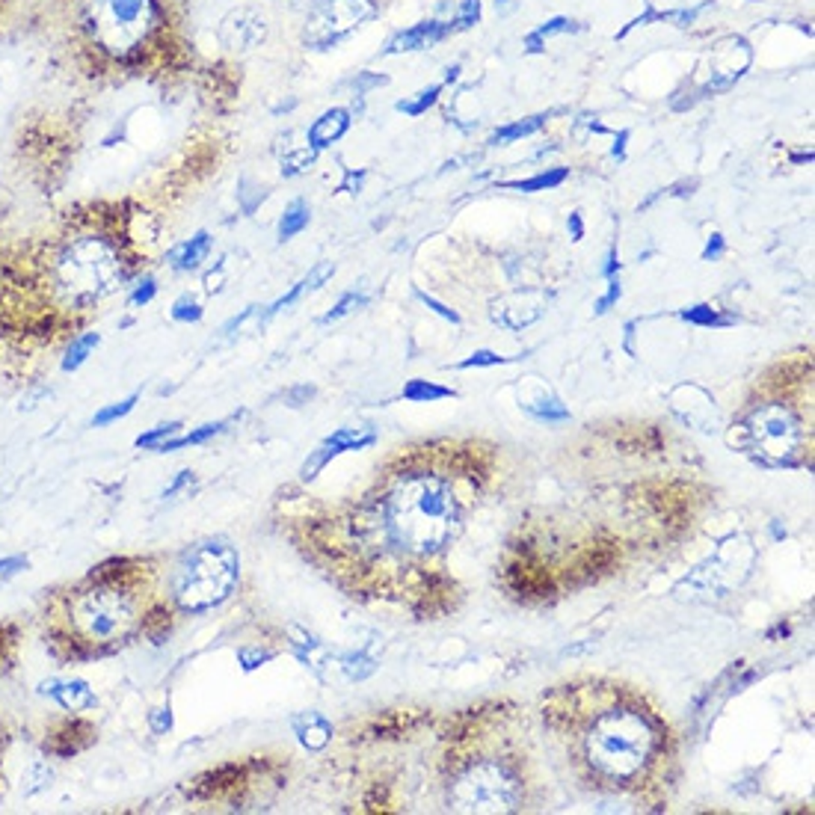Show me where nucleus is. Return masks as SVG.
Here are the masks:
<instances>
[{"mask_svg":"<svg viewBox=\"0 0 815 815\" xmlns=\"http://www.w3.org/2000/svg\"><path fill=\"white\" fill-rule=\"evenodd\" d=\"M136 211L86 202L0 258V306L45 332L72 327L116 297L140 270Z\"/></svg>","mask_w":815,"mask_h":815,"instance_id":"obj_1","label":"nucleus"},{"mask_svg":"<svg viewBox=\"0 0 815 815\" xmlns=\"http://www.w3.org/2000/svg\"><path fill=\"white\" fill-rule=\"evenodd\" d=\"M51 30L93 89L169 84L190 65L178 0H51Z\"/></svg>","mask_w":815,"mask_h":815,"instance_id":"obj_2","label":"nucleus"},{"mask_svg":"<svg viewBox=\"0 0 815 815\" xmlns=\"http://www.w3.org/2000/svg\"><path fill=\"white\" fill-rule=\"evenodd\" d=\"M128 567V560H113L65 593L63 635L68 647H86L93 656L96 649L119 647L143 626L136 569Z\"/></svg>","mask_w":815,"mask_h":815,"instance_id":"obj_3","label":"nucleus"},{"mask_svg":"<svg viewBox=\"0 0 815 815\" xmlns=\"http://www.w3.org/2000/svg\"><path fill=\"white\" fill-rule=\"evenodd\" d=\"M380 522L383 534L397 548L430 555L448 546L460 522V504L442 475L407 472L388 489L380 508Z\"/></svg>","mask_w":815,"mask_h":815,"instance_id":"obj_4","label":"nucleus"},{"mask_svg":"<svg viewBox=\"0 0 815 815\" xmlns=\"http://www.w3.org/2000/svg\"><path fill=\"white\" fill-rule=\"evenodd\" d=\"M661 744V727L635 706L599 711L584 732V756L608 780H635L652 762Z\"/></svg>","mask_w":815,"mask_h":815,"instance_id":"obj_5","label":"nucleus"},{"mask_svg":"<svg viewBox=\"0 0 815 815\" xmlns=\"http://www.w3.org/2000/svg\"><path fill=\"white\" fill-rule=\"evenodd\" d=\"M240 558L226 539H205L187 548L172 569L169 593L185 614H205L235 593Z\"/></svg>","mask_w":815,"mask_h":815,"instance_id":"obj_6","label":"nucleus"},{"mask_svg":"<svg viewBox=\"0 0 815 815\" xmlns=\"http://www.w3.org/2000/svg\"><path fill=\"white\" fill-rule=\"evenodd\" d=\"M519 777L504 762L484 760L468 765L451 786V810L457 812H513L519 807Z\"/></svg>","mask_w":815,"mask_h":815,"instance_id":"obj_7","label":"nucleus"},{"mask_svg":"<svg viewBox=\"0 0 815 815\" xmlns=\"http://www.w3.org/2000/svg\"><path fill=\"white\" fill-rule=\"evenodd\" d=\"M748 448L765 466H789L803 448V424L786 404H765L750 412L744 424Z\"/></svg>","mask_w":815,"mask_h":815,"instance_id":"obj_8","label":"nucleus"},{"mask_svg":"<svg viewBox=\"0 0 815 815\" xmlns=\"http://www.w3.org/2000/svg\"><path fill=\"white\" fill-rule=\"evenodd\" d=\"M374 15V0H315L306 15L303 45L312 51H329Z\"/></svg>","mask_w":815,"mask_h":815,"instance_id":"obj_9","label":"nucleus"},{"mask_svg":"<svg viewBox=\"0 0 815 815\" xmlns=\"http://www.w3.org/2000/svg\"><path fill=\"white\" fill-rule=\"evenodd\" d=\"M753 51L748 39L741 36H729L718 42L715 48L709 51V77L699 86V98L703 96H718L727 93L729 86H736V80L750 68Z\"/></svg>","mask_w":815,"mask_h":815,"instance_id":"obj_10","label":"nucleus"},{"mask_svg":"<svg viewBox=\"0 0 815 815\" xmlns=\"http://www.w3.org/2000/svg\"><path fill=\"white\" fill-rule=\"evenodd\" d=\"M267 33H270L267 15H264L258 6H237L220 21V27H216V42H220L223 51L244 56V54H252L256 48H261V45L267 42Z\"/></svg>","mask_w":815,"mask_h":815,"instance_id":"obj_11","label":"nucleus"},{"mask_svg":"<svg viewBox=\"0 0 815 815\" xmlns=\"http://www.w3.org/2000/svg\"><path fill=\"white\" fill-rule=\"evenodd\" d=\"M374 430H365V428H344V430H336L332 436H327L324 442H320V448H315L312 454H308V460L303 463L300 468V478L303 480H315L324 468L329 466V460H336L338 454H347V451H362V448L374 445Z\"/></svg>","mask_w":815,"mask_h":815,"instance_id":"obj_12","label":"nucleus"},{"mask_svg":"<svg viewBox=\"0 0 815 815\" xmlns=\"http://www.w3.org/2000/svg\"><path fill=\"white\" fill-rule=\"evenodd\" d=\"M39 694L54 699L68 715H80V711H89L98 706V697L86 679H60V676H54V679L39 682Z\"/></svg>","mask_w":815,"mask_h":815,"instance_id":"obj_13","label":"nucleus"},{"mask_svg":"<svg viewBox=\"0 0 815 815\" xmlns=\"http://www.w3.org/2000/svg\"><path fill=\"white\" fill-rule=\"evenodd\" d=\"M451 21H418L416 27H409L404 33H397V36L386 45V54H407V51H424V48H433L436 42H442L445 36H451Z\"/></svg>","mask_w":815,"mask_h":815,"instance_id":"obj_14","label":"nucleus"},{"mask_svg":"<svg viewBox=\"0 0 815 815\" xmlns=\"http://www.w3.org/2000/svg\"><path fill=\"white\" fill-rule=\"evenodd\" d=\"M347 128H350V110H344V107L327 110L324 116H317L312 128H308V148H315V152L329 148L332 143H338L341 136L347 134Z\"/></svg>","mask_w":815,"mask_h":815,"instance_id":"obj_15","label":"nucleus"},{"mask_svg":"<svg viewBox=\"0 0 815 815\" xmlns=\"http://www.w3.org/2000/svg\"><path fill=\"white\" fill-rule=\"evenodd\" d=\"M294 736L306 750H324L332 741V723L320 711H303L294 718Z\"/></svg>","mask_w":815,"mask_h":815,"instance_id":"obj_16","label":"nucleus"},{"mask_svg":"<svg viewBox=\"0 0 815 815\" xmlns=\"http://www.w3.org/2000/svg\"><path fill=\"white\" fill-rule=\"evenodd\" d=\"M208 252H211V235L199 232V235H193L190 240H185V244H178L176 249H172L166 256V261H169L172 270L190 273V270L202 267V261L208 258Z\"/></svg>","mask_w":815,"mask_h":815,"instance_id":"obj_17","label":"nucleus"},{"mask_svg":"<svg viewBox=\"0 0 815 815\" xmlns=\"http://www.w3.org/2000/svg\"><path fill=\"white\" fill-rule=\"evenodd\" d=\"M98 344H101V336H98V332H93V329L80 332V336H75L72 341H68V347H65V353H63L60 368H63L65 374H72V371H77V368H84V365L89 362V356L96 353Z\"/></svg>","mask_w":815,"mask_h":815,"instance_id":"obj_18","label":"nucleus"},{"mask_svg":"<svg viewBox=\"0 0 815 815\" xmlns=\"http://www.w3.org/2000/svg\"><path fill=\"white\" fill-rule=\"evenodd\" d=\"M555 113H560V110L537 113V116H528V119H519V122L504 125V128H498L496 134L489 136V146H510V143H516V140H522V136H531V134H537L539 128H543V125H546L548 119H552Z\"/></svg>","mask_w":815,"mask_h":815,"instance_id":"obj_19","label":"nucleus"},{"mask_svg":"<svg viewBox=\"0 0 815 815\" xmlns=\"http://www.w3.org/2000/svg\"><path fill=\"white\" fill-rule=\"evenodd\" d=\"M226 428H228V421H211V424H202V428L190 430V433H185V436H172V439L160 442V445H157V454H172V451H181V448L205 445V442H211L214 436H220Z\"/></svg>","mask_w":815,"mask_h":815,"instance_id":"obj_20","label":"nucleus"},{"mask_svg":"<svg viewBox=\"0 0 815 815\" xmlns=\"http://www.w3.org/2000/svg\"><path fill=\"white\" fill-rule=\"evenodd\" d=\"M308 220H312V211H308V205L303 199H294L288 208H285L282 220H279V240L285 244V240H291L303 232V228L308 226Z\"/></svg>","mask_w":815,"mask_h":815,"instance_id":"obj_21","label":"nucleus"},{"mask_svg":"<svg viewBox=\"0 0 815 815\" xmlns=\"http://www.w3.org/2000/svg\"><path fill=\"white\" fill-rule=\"evenodd\" d=\"M572 30H579L576 27V21H569V18H564V15H558V18H552V21H546V25H539L531 36L525 39V48L531 51V54H539L543 51V42L546 39H552V36H564V33H572Z\"/></svg>","mask_w":815,"mask_h":815,"instance_id":"obj_22","label":"nucleus"},{"mask_svg":"<svg viewBox=\"0 0 815 815\" xmlns=\"http://www.w3.org/2000/svg\"><path fill=\"white\" fill-rule=\"evenodd\" d=\"M569 178V169L558 166V169H548V172H539V176L534 178H525V181H508L504 187L510 190H522V193H537V190H552L558 185H564V181Z\"/></svg>","mask_w":815,"mask_h":815,"instance_id":"obj_23","label":"nucleus"},{"mask_svg":"<svg viewBox=\"0 0 815 815\" xmlns=\"http://www.w3.org/2000/svg\"><path fill=\"white\" fill-rule=\"evenodd\" d=\"M136 400H140V392H131L128 397H122V400H116V404H107V407H101L96 416H93V428H110L113 421H119V418H125V416H131L134 412V407H136Z\"/></svg>","mask_w":815,"mask_h":815,"instance_id":"obj_24","label":"nucleus"},{"mask_svg":"<svg viewBox=\"0 0 815 815\" xmlns=\"http://www.w3.org/2000/svg\"><path fill=\"white\" fill-rule=\"evenodd\" d=\"M442 89H445V84H433V86H428V89H421V93H416V98L397 101L395 110H397V113H407V116H421L424 110L433 107L436 101H439V93H442Z\"/></svg>","mask_w":815,"mask_h":815,"instance_id":"obj_25","label":"nucleus"},{"mask_svg":"<svg viewBox=\"0 0 815 815\" xmlns=\"http://www.w3.org/2000/svg\"><path fill=\"white\" fill-rule=\"evenodd\" d=\"M181 428H185V424H181V421H164V424H157V428H152V430H146V433L136 436L134 445H136V448H143V451H157V445H160V442H166V439H172V436H178Z\"/></svg>","mask_w":815,"mask_h":815,"instance_id":"obj_26","label":"nucleus"},{"mask_svg":"<svg viewBox=\"0 0 815 815\" xmlns=\"http://www.w3.org/2000/svg\"><path fill=\"white\" fill-rule=\"evenodd\" d=\"M454 392L445 386H433L428 380H409L404 388L407 400H416V404H428V400H439V397H451Z\"/></svg>","mask_w":815,"mask_h":815,"instance_id":"obj_27","label":"nucleus"},{"mask_svg":"<svg viewBox=\"0 0 815 815\" xmlns=\"http://www.w3.org/2000/svg\"><path fill=\"white\" fill-rule=\"evenodd\" d=\"M169 315H172V320H178V324H196V320H202V303L193 294H185L176 300Z\"/></svg>","mask_w":815,"mask_h":815,"instance_id":"obj_28","label":"nucleus"},{"mask_svg":"<svg viewBox=\"0 0 815 815\" xmlns=\"http://www.w3.org/2000/svg\"><path fill=\"white\" fill-rule=\"evenodd\" d=\"M315 164V148H297V152L285 155L282 160V176H300V172H308Z\"/></svg>","mask_w":815,"mask_h":815,"instance_id":"obj_29","label":"nucleus"},{"mask_svg":"<svg viewBox=\"0 0 815 815\" xmlns=\"http://www.w3.org/2000/svg\"><path fill=\"white\" fill-rule=\"evenodd\" d=\"M682 317L688 320V324H697V327H723V324H729V317L718 315V308H711V306L685 308Z\"/></svg>","mask_w":815,"mask_h":815,"instance_id":"obj_30","label":"nucleus"},{"mask_svg":"<svg viewBox=\"0 0 815 815\" xmlns=\"http://www.w3.org/2000/svg\"><path fill=\"white\" fill-rule=\"evenodd\" d=\"M196 489V475L190 472V468H185V472H178L176 478H172V484L164 489V501H176V498H190V492Z\"/></svg>","mask_w":815,"mask_h":815,"instance_id":"obj_31","label":"nucleus"},{"mask_svg":"<svg viewBox=\"0 0 815 815\" xmlns=\"http://www.w3.org/2000/svg\"><path fill=\"white\" fill-rule=\"evenodd\" d=\"M525 407L531 409L539 421H564V418H569L567 407H560L555 397H548V400L539 397V400H534V404H525Z\"/></svg>","mask_w":815,"mask_h":815,"instance_id":"obj_32","label":"nucleus"},{"mask_svg":"<svg viewBox=\"0 0 815 815\" xmlns=\"http://www.w3.org/2000/svg\"><path fill=\"white\" fill-rule=\"evenodd\" d=\"M128 306L131 308H136V306H146V303H152L155 300V294H157V282L152 279V277H140L134 285H128Z\"/></svg>","mask_w":815,"mask_h":815,"instance_id":"obj_33","label":"nucleus"},{"mask_svg":"<svg viewBox=\"0 0 815 815\" xmlns=\"http://www.w3.org/2000/svg\"><path fill=\"white\" fill-rule=\"evenodd\" d=\"M480 21V0H463L460 9H457V18L451 21V30L460 33V30H468L475 27Z\"/></svg>","mask_w":815,"mask_h":815,"instance_id":"obj_34","label":"nucleus"},{"mask_svg":"<svg viewBox=\"0 0 815 815\" xmlns=\"http://www.w3.org/2000/svg\"><path fill=\"white\" fill-rule=\"evenodd\" d=\"M359 306H365V297H362V294H344L341 300H338V306L332 308V312H327L324 317H320V324H336V320L353 315Z\"/></svg>","mask_w":815,"mask_h":815,"instance_id":"obj_35","label":"nucleus"},{"mask_svg":"<svg viewBox=\"0 0 815 815\" xmlns=\"http://www.w3.org/2000/svg\"><path fill=\"white\" fill-rule=\"evenodd\" d=\"M51 777H54V774H51V768L45 765V762H36V765H33L30 771H27V783H30V786H25V795L30 798V795H39V791H45V789L51 786Z\"/></svg>","mask_w":815,"mask_h":815,"instance_id":"obj_36","label":"nucleus"},{"mask_svg":"<svg viewBox=\"0 0 815 815\" xmlns=\"http://www.w3.org/2000/svg\"><path fill=\"white\" fill-rule=\"evenodd\" d=\"M30 560L25 555H9V558H0V588H4L6 581H13L15 576H21V572H27Z\"/></svg>","mask_w":815,"mask_h":815,"instance_id":"obj_37","label":"nucleus"},{"mask_svg":"<svg viewBox=\"0 0 815 815\" xmlns=\"http://www.w3.org/2000/svg\"><path fill=\"white\" fill-rule=\"evenodd\" d=\"M273 659V652L270 649H264V647H244V649H237V661H240V668L244 670H258L264 661H270Z\"/></svg>","mask_w":815,"mask_h":815,"instance_id":"obj_38","label":"nucleus"},{"mask_svg":"<svg viewBox=\"0 0 815 815\" xmlns=\"http://www.w3.org/2000/svg\"><path fill=\"white\" fill-rule=\"evenodd\" d=\"M237 196H240V205H244V211L252 214V211H256L258 205L264 202V196H267V193H264V187H256V185H252L249 178H244V181H240Z\"/></svg>","mask_w":815,"mask_h":815,"instance_id":"obj_39","label":"nucleus"},{"mask_svg":"<svg viewBox=\"0 0 815 815\" xmlns=\"http://www.w3.org/2000/svg\"><path fill=\"white\" fill-rule=\"evenodd\" d=\"M374 668L377 664L371 659H365V656H347L344 659V673H347L350 679H365V676L374 673Z\"/></svg>","mask_w":815,"mask_h":815,"instance_id":"obj_40","label":"nucleus"},{"mask_svg":"<svg viewBox=\"0 0 815 815\" xmlns=\"http://www.w3.org/2000/svg\"><path fill=\"white\" fill-rule=\"evenodd\" d=\"M501 362H508V359L498 356V353H492V350H478V353L468 356V359L460 362V368H489V365H501Z\"/></svg>","mask_w":815,"mask_h":815,"instance_id":"obj_41","label":"nucleus"},{"mask_svg":"<svg viewBox=\"0 0 815 815\" xmlns=\"http://www.w3.org/2000/svg\"><path fill=\"white\" fill-rule=\"evenodd\" d=\"M172 709L169 706H160V709H155L152 715H148V727H152V732L155 736H166V732L172 729Z\"/></svg>","mask_w":815,"mask_h":815,"instance_id":"obj_42","label":"nucleus"},{"mask_svg":"<svg viewBox=\"0 0 815 815\" xmlns=\"http://www.w3.org/2000/svg\"><path fill=\"white\" fill-rule=\"evenodd\" d=\"M21 9H25V0H0V36L13 27V21L18 18Z\"/></svg>","mask_w":815,"mask_h":815,"instance_id":"obj_43","label":"nucleus"},{"mask_svg":"<svg viewBox=\"0 0 815 815\" xmlns=\"http://www.w3.org/2000/svg\"><path fill=\"white\" fill-rule=\"evenodd\" d=\"M386 84H388V77H386V75H371V72H362V75H356V77H353V89H356V96H365V93H368V89L386 86Z\"/></svg>","mask_w":815,"mask_h":815,"instance_id":"obj_44","label":"nucleus"},{"mask_svg":"<svg viewBox=\"0 0 815 815\" xmlns=\"http://www.w3.org/2000/svg\"><path fill=\"white\" fill-rule=\"evenodd\" d=\"M619 294H623V288H619V279H617V277H611V279H608V294L602 297L599 303H596V315H605L608 308H611V306L619 300Z\"/></svg>","mask_w":815,"mask_h":815,"instance_id":"obj_45","label":"nucleus"},{"mask_svg":"<svg viewBox=\"0 0 815 815\" xmlns=\"http://www.w3.org/2000/svg\"><path fill=\"white\" fill-rule=\"evenodd\" d=\"M709 4H711V0H709ZM709 4L694 6V9H676V13H670V21H673L676 27H682V30H685V27H691L694 21L699 18V13H703V9H706Z\"/></svg>","mask_w":815,"mask_h":815,"instance_id":"obj_46","label":"nucleus"},{"mask_svg":"<svg viewBox=\"0 0 815 815\" xmlns=\"http://www.w3.org/2000/svg\"><path fill=\"white\" fill-rule=\"evenodd\" d=\"M418 300H421L424 306H428V308H433V312H436V315H442V317H448V320H451V324H460V315H457V312H451V308H448V306H442L439 300H433V297H428V294H421V291H418Z\"/></svg>","mask_w":815,"mask_h":815,"instance_id":"obj_47","label":"nucleus"},{"mask_svg":"<svg viewBox=\"0 0 815 815\" xmlns=\"http://www.w3.org/2000/svg\"><path fill=\"white\" fill-rule=\"evenodd\" d=\"M723 249H727V244H723V235H711L706 249H703V258L706 261H718L723 256Z\"/></svg>","mask_w":815,"mask_h":815,"instance_id":"obj_48","label":"nucleus"},{"mask_svg":"<svg viewBox=\"0 0 815 815\" xmlns=\"http://www.w3.org/2000/svg\"><path fill=\"white\" fill-rule=\"evenodd\" d=\"M617 270H619V256H617V247H611V249H608V258H605L602 277H605V279H611V277H617Z\"/></svg>","mask_w":815,"mask_h":815,"instance_id":"obj_49","label":"nucleus"},{"mask_svg":"<svg viewBox=\"0 0 815 815\" xmlns=\"http://www.w3.org/2000/svg\"><path fill=\"white\" fill-rule=\"evenodd\" d=\"M362 181H365V172H347V178H344L341 190H347V193H359V190H362Z\"/></svg>","mask_w":815,"mask_h":815,"instance_id":"obj_50","label":"nucleus"},{"mask_svg":"<svg viewBox=\"0 0 815 815\" xmlns=\"http://www.w3.org/2000/svg\"><path fill=\"white\" fill-rule=\"evenodd\" d=\"M567 228H569L572 240H581V237H584V220H581V214H569Z\"/></svg>","mask_w":815,"mask_h":815,"instance_id":"obj_51","label":"nucleus"},{"mask_svg":"<svg viewBox=\"0 0 815 815\" xmlns=\"http://www.w3.org/2000/svg\"><path fill=\"white\" fill-rule=\"evenodd\" d=\"M312 395H315V388H312V386H300V388H294V392L288 395V400H294V404H291V407H300V404H303V400H308V397H312Z\"/></svg>","mask_w":815,"mask_h":815,"instance_id":"obj_52","label":"nucleus"},{"mask_svg":"<svg viewBox=\"0 0 815 815\" xmlns=\"http://www.w3.org/2000/svg\"><path fill=\"white\" fill-rule=\"evenodd\" d=\"M516 6H519V0H496V13L498 15H510Z\"/></svg>","mask_w":815,"mask_h":815,"instance_id":"obj_53","label":"nucleus"},{"mask_svg":"<svg viewBox=\"0 0 815 815\" xmlns=\"http://www.w3.org/2000/svg\"><path fill=\"white\" fill-rule=\"evenodd\" d=\"M626 140H629V131H619L617 143H614V157H619V160H623V155H626Z\"/></svg>","mask_w":815,"mask_h":815,"instance_id":"obj_54","label":"nucleus"},{"mask_svg":"<svg viewBox=\"0 0 815 815\" xmlns=\"http://www.w3.org/2000/svg\"><path fill=\"white\" fill-rule=\"evenodd\" d=\"M457 77H460V63H454V65L445 68V84H451V80H457Z\"/></svg>","mask_w":815,"mask_h":815,"instance_id":"obj_55","label":"nucleus"},{"mask_svg":"<svg viewBox=\"0 0 815 815\" xmlns=\"http://www.w3.org/2000/svg\"><path fill=\"white\" fill-rule=\"evenodd\" d=\"M812 160V152H795L791 155V164H810Z\"/></svg>","mask_w":815,"mask_h":815,"instance_id":"obj_56","label":"nucleus"},{"mask_svg":"<svg viewBox=\"0 0 815 815\" xmlns=\"http://www.w3.org/2000/svg\"><path fill=\"white\" fill-rule=\"evenodd\" d=\"M288 4H291V6H297V9H308V6L315 4V0H288Z\"/></svg>","mask_w":815,"mask_h":815,"instance_id":"obj_57","label":"nucleus"}]
</instances>
